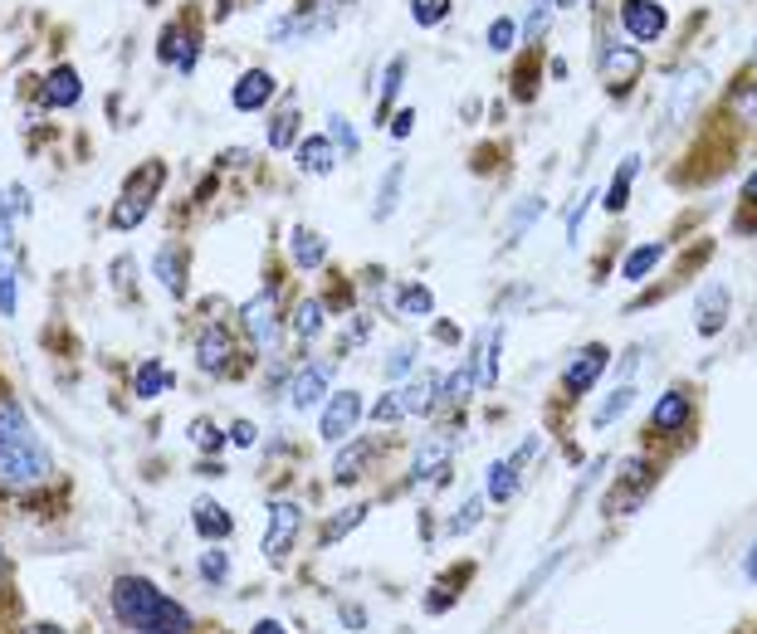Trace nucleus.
<instances>
[{
	"mask_svg": "<svg viewBox=\"0 0 757 634\" xmlns=\"http://www.w3.org/2000/svg\"><path fill=\"white\" fill-rule=\"evenodd\" d=\"M54 474L44 439L35 435L30 415L11 396H0V493H35Z\"/></svg>",
	"mask_w": 757,
	"mask_h": 634,
	"instance_id": "nucleus-1",
	"label": "nucleus"
},
{
	"mask_svg": "<svg viewBox=\"0 0 757 634\" xmlns=\"http://www.w3.org/2000/svg\"><path fill=\"white\" fill-rule=\"evenodd\" d=\"M113 614L132 634H191V624H196L187 605L171 600L147 575H118L113 581Z\"/></svg>",
	"mask_w": 757,
	"mask_h": 634,
	"instance_id": "nucleus-2",
	"label": "nucleus"
},
{
	"mask_svg": "<svg viewBox=\"0 0 757 634\" xmlns=\"http://www.w3.org/2000/svg\"><path fill=\"white\" fill-rule=\"evenodd\" d=\"M343 10H347V0H304L298 10H288L284 20L269 25V39H274V44H304V39H318L343 20Z\"/></svg>",
	"mask_w": 757,
	"mask_h": 634,
	"instance_id": "nucleus-3",
	"label": "nucleus"
},
{
	"mask_svg": "<svg viewBox=\"0 0 757 634\" xmlns=\"http://www.w3.org/2000/svg\"><path fill=\"white\" fill-rule=\"evenodd\" d=\"M240 322H245V332H249V341H255L259 351H274L279 347V293L274 288H265V293H255V298L240 308Z\"/></svg>",
	"mask_w": 757,
	"mask_h": 634,
	"instance_id": "nucleus-4",
	"label": "nucleus"
},
{
	"mask_svg": "<svg viewBox=\"0 0 757 634\" xmlns=\"http://www.w3.org/2000/svg\"><path fill=\"white\" fill-rule=\"evenodd\" d=\"M304 532V507L298 503H274L265 522V556L269 561H284L294 552V536Z\"/></svg>",
	"mask_w": 757,
	"mask_h": 634,
	"instance_id": "nucleus-5",
	"label": "nucleus"
},
{
	"mask_svg": "<svg viewBox=\"0 0 757 634\" xmlns=\"http://www.w3.org/2000/svg\"><path fill=\"white\" fill-rule=\"evenodd\" d=\"M620 25H626L630 39H640V44H655V39H665L669 29V15L659 0H626L620 5Z\"/></svg>",
	"mask_w": 757,
	"mask_h": 634,
	"instance_id": "nucleus-6",
	"label": "nucleus"
},
{
	"mask_svg": "<svg viewBox=\"0 0 757 634\" xmlns=\"http://www.w3.org/2000/svg\"><path fill=\"white\" fill-rule=\"evenodd\" d=\"M640 68H645V59H640V49L630 44H616L611 39L606 49H601V78H606L611 93H630V83L640 78Z\"/></svg>",
	"mask_w": 757,
	"mask_h": 634,
	"instance_id": "nucleus-7",
	"label": "nucleus"
},
{
	"mask_svg": "<svg viewBox=\"0 0 757 634\" xmlns=\"http://www.w3.org/2000/svg\"><path fill=\"white\" fill-rule=\"evenodd\" d=\"M606 361H611V351H606V341H587V347L577 351V357L567 361V371H562V386L572 390V396H581V390H591L601 380V371H606Z\"/></svg>",
	"mask_w": 757,
	"mask_h": 634,
	"instance_id": "nucleus-8",
	"label": "nucleus"
},
{
	"mask_svg": "<svg viewBox=\"0 0 757 634\" xmlns=\"http://www.w3.org/2000/svg\"><path fill=\"white\" fill-rule=\"evenodd\" d=\"M689 425H694V400L684 390H665L650 410V435H684Z\"/></svg>",
	"mask_w": 757,
	"mask_h": 634,
	"instance_id": "nucleus-9",
	"label": "nucleus"
},
{
	"mask_svg": "<svg viewBox=\"0 0 757 634\" xmlns=\"http://www.w3.org/2000/svg\"><path fill=\"white\" fill-rule=\"evenodd\" d=\"M230 361H235V341H230V332L220 327V322L201 327V337H196V366L206 371V376H226Z\"/></svg>",
	"mask_w": 757,
	"mask_h": 634,
	"instance_id": "nucleus-10",
	"label": "nucleus"
},
{
	"mask_svg": "<svg viewBox=\"0 0 757 634\" xmlns=\"http://www.w3.org/2000/svg\"><path fill=\"white\" fill-rule=\"evenodd\" d=\"M704 93H708V68L704 64L684 68V74L675 78V88H669V122H684V117L704 103Z\"/></svg>",
	"mask_w": 757,
	"mask_h": 634,
	"instance_id": "nucleus-11",
	"label": "nucleus"
},
{
	"mask_svg": "<svg viewBox=\"0 0 757 634\" xmlns=\"http://www.w3.org/2000/svg\"><path fill=\"white\" fill-rule=\"evenodd\" d=\"M357 419H362V396H357V390L333 396V400H328V410H323V439H328V444H343V439L357 429Z\"/></svg>",
	"mask_w": 757,
	"mask_h": 634,
	"instance_id": "nucleus-12",
	"label": "nucleus"
},
{
	"mask_svg": "<svg viewBox=\"0 0 757 634\" xmlns=\"http://www.w3.org/2000/svg\"><path fill=\"white\" fill-rule=\"evenodd\" d=\"M274 74H269V68H245V74H240V83L230 88V103H235V113H259V107L269 103V98H274Z\"/></svg>",
	"mask_w": 757,
	"mask_h": 634,
	"instance_id": "nucleus-13",
	"label": "nucleus"
},
{
	"mask_svg": "<svg viewBox=\"0 0 757 634\" xmlns=\"http://www.w3.org/2000/svg\"><path fill=\"white\" fill-rule=\"evenodd\" d=\"M499 351H503V327H489L479 337V351H474V390L499 386Z\"/></svg>",
	"mask_w": 757,
	"mask_h": 634,
	"instance_id": "nucleus-14",
	"label": "nucleus"
},
{
	"mask_svg": "<svg viewBox=\"0 0 757 634\" xmlns=\"http://www.w3.org/2000/svg\"><path fill=\"white\" fill-rule=\"evenodd\" d=\"M152 273L162 279V288L171 298H187V249L181 244H162L157 259H152Z\"/></svg>",
	"mask_w": 757,
	"mask_h": 634,
	"instance_id": "nucleus-15",
	"label": "nucleus"
},
{
	"mask_svg": "<svg viewBox=\"0 0 757 634\" xmlns=\"http://www.w3.org/2000/svg\"><path fill=\"white\" fill-rule=\"evenodd\" d=\"M191 522H196V532L206 536V542H226V536L235 532V517H230L226 507L216 503V497H196V507H191Z\"/></svg>",
	"mask_w": 757,
	"mask_h": 634,
	"instance_id": "nucleus-16",
	"label": "nucleus"
},
{
	"mask_svg": "<svg viewBox=\"0 0 757 634\" xmlns=\"http://www.w3.org/2000/svg\"><path fill=\"white\" fill-rule=\"evenodd\" d=\"M323 396H328V366H323V361H313V366H304L294 376V386H288V405H294V410H313Z\"/></svg>",
	"mask_w": 757,
	"mask_h": 634,
	"instance_id": "nucleus-17",
	"label": "nucleus"
},
{
	"mask_svg": "<svg viewBox=\"0 0 757 634\" xmlns=\"http://www.w3.org/2000/svg\"><path fill=\"white\" fill-rule=\"evenodd\" d=\"M435 396H440V376H415V380H406L401 390H396V400H401V415H431L435 410Z\"/></svg>",
	"mask_w": 757,
	"mask_h": 634,
	"instance_id": "nucleus-18",
	"label": "nucleus"
},
{
	"mask_svg": "<svg viewBox=\"0 0 757 634\" xmlns=\"http://www.w3.org/2000/svg\"><path fill=\"white\" fill-rule=\"evenodd\" d=\"M84 98V83H79V68L74 64H60L50 78H44V103L50 107H74Z\"/></svg>",
	"mask_w": 757,
	"mask_h": 634,
	"instance_id": "nucleus-19",
	"label": "nucleus"
},
{
	"mask_svg": "<svg viewBox=\"0 0 757 634\" xmlns=\"http://www.w3.org/2000/svg\"><path fill=\"white\" fill-rule=\"evenodd\" d=\"M518 458H493L489 464V478H484V497H489V503H509L513 493H518Z\"/></svg>",
	"mask_w": 757,
	"mask_h": 634,
	"instance_id": "nucleus-20",
	"label": "nucleus"
},
{
	"mask_svg": "<svg viewBox=\"0 0 757 634\" xmlns=\"http://www.w3.org/2000/svg\"><path fill=\"white\" fill-rule=\"evenodd\" d=\"M294 156H298V171H308V176H328L337 166V146L328 137H304Z\"/></svg>",
	"mask_w": 757,
	"mask_h": 634,
	"instance_id": "nucleus-21",
	"label": "nucleus"
},
{
	"mask_svg": "<svg viewBox=\"0 0 757 634\" xmlns=\"http://www.w3.org/2000/svg\"><path fill=\"white\" fill-rule=\"evenodd\" d=\"M288 259H294L298 269H323V259H328L323 234H318V230H304V224H298V230L288 234Z\"/></svg>",
	"mask_w": 757,
	"mask_h": 634,
	"instance_id": "nucleus-22",
	"label": "nucleus"
},
{
	"mask_svg": "<svg viewBox=\"0 0 757 634\" xmlns=\"http://www.w3.org/2000/svg\"><path fill=\"white\" fill-rule=\"evenodd\" d=\"M147 210H152V195H142V191H123L118 195V205H113V215H108V224L113 230H138L142 220H147Z\"/></svg>",
	"mask_w": 757,
	"mask_h": 634,
	"instance_id": "nucleus-23",
	"label": "nucleus"
},
{
	"mask_svg": "<svg viewBox=\"0 0 757 634\" xmlns=\"http://www.w3.org/2000/svg\"><path fill=\"white\" fill-rule=\"evenodd\" d=\"M659 259H665V244H636V249L626 254V263H620V279L626 283H645L650 273L659 269Z\"/></svg>",
	"mask_w": 757,
	"mask_h": 634,
	"instance_id": "nucleus-24",
	"label": "nucleus"
},
{
	"mask_svg": "<svg viewBox=\"0 0 757 634\" xmlns=\"http://www.w3.org/2000/svg\"><path fill=\"white\" fill-rule=\"evenodd\" d=\"M376 454V444L372 439H352V444L343 449V454L333 458V478L337 483H357V478H362V468H367V458Z\"/></svg>",
	"mask_w": 757,
	"mask_h": 634,
	"instance_id": "nucleus-25",
	"label": "nucleus"
},
{
	"mask_svg": "<svg viewBox=\"0 0 757 634\" xmlns=\"http://www.w3.org/2000/svg\"><path fill=\"white\" fill-rule=\"evenodd\" d=\"M450 474V439H431V444L415 454V483H425V478H440Z\"/></svg>",
	"mask_w": 757,
	"mask_h": 634,
	"instance_id": "nucleus-26",
	"label": "nucleus"
},
{
	"mask_svg": "<svg viewBox=\"0 0 757 634\" xmlns=\"http://www.w3.org/2000/svg\"><path fill=\"white\" fill-rule=\"evenodd\" d=\"M723 322H728V293L714 283V288L698 298V332H704V337H714Z\"/></svg>",
	"mask_w": 757,
	"mask_h": 634,
	"instance_id": "nucleus-27",
	"label": "nucleus"
},
{
	"mask_svg": "<svg viewBox=\"0 0 757 634\" xmlns=\"http://www.w3.org/2000/svg\"><path fill=\"white\" fill-rule=\"evenodd\" d=\"M162 390H171V371L162 366V361H142L138 376H132V396L152 400V396H162Z\"/></svg>",
	"mask_w": 757,
	"mask_h": 634,
	"instance_id": "nucleus-28",
	"label": "nucleus"
},
{
	"mask_svg": "<svg viewBox=\"0 0 757 634\" xmlns=\"http://www.w3.org/2000/svg\"><path fill=\"white\" fill-rule=\"evenodd\" d=\"M401 78H406V59L396 54L392 64H386V74H382V98H376V127H382V122H386V113H392L396 93H401Z\"/></svg>",
	"mask_w": 757,
	"mask_h": 634,
	"instance_id": "nucleus-29",
	"label": "nucleus"
},
{
	"mask_svg": "<svg viewBox=\"0 0 757 634\" xmlns=\"http://www.w3.org/2000/svg\"><path fill=\"white\" fill-rule=\"evenodd\" d=\"M288 327H294L298 341H313L318 332H323V302H318V298H304V302L294 308V322H288Z\"/></svg>",
	"mask_w": 757,
	"mask_h": 634,
	"instance_id": "nucleus-30",
	"label": "nucleus"
},
{
	"mask_svg": "<svg viewBox=\"0 0 757 634\" xmlns=\"http://www.w3.org/2000/svg\"><path fill=\"white\" fill-rule=\"evenodd\" d=\"M636 171H640V156H626V161H620V176L606 185V200H601V205H606L611 215L626 210V195H630V181H636Z\"/></svg>",
	"mask_w": 757,
	"mask_h": 634,
	"instance_id": "nucleus-31",
	"label": "nucleus"
},
{
	"mask_svg": "<svg viewBox=\"0 0 757 634\" xmlns=\"http://www.w3.org/2000/svg\"><path fill=\"white\" fill-rule=\"evenodd\" d=\"M396 195H401V161H392V166H386V181H382V191H376L372 220H392V210H396Z\"/></svg>",
	"mask_w": 757,
	"mask_h": 634,
	"instance_id": "nucleus-32",
	"label": "nucleus"
},
{
	"mask_svg": "<svg viewBox=\"0 0 757 634\" xmlns=\"http://www.w3.org/2000/svg\"><path fill=\"white\" fill-rule=\"evenodd\" d=\"M191 444H196L201 454H220V449H226V429H220L216 419H191Z\"/></svg>",
	"mask_w": 757,
	"mask_h": 634,
	"instance_id": "nucleus-33",
	"label": "nucleus"
},
{
	"mask_svg": "<svg viewBox=\"0 0 757 634\" xmlns=\"http://www.w3.org/2000/svg\"><path fill=\"white\" fill-rule=\"evenodd\" d=\"M630 405H636V390H630V386H616V390H611L606 405H601L596 415H591V425H611V419H620Z\"/></svg>",
	"mask_w": 757,
	"mask_h": 634,
	"instance_id": "nucleus-34",
	"label": "nucleus"
},
{
	"mask_svg": "<svg viewBox=\"0 0 757 634\" xmlns=\"http://www.w3.org/2000/svg\"><path fill=\"white\" fill-rule=\"evenodd\" d=\"M479 517H484V497H470V503H464L460 513L445 522V532H450V536H470L474 527H479Z\"/></svg>",
	"mask_w": 757,
	"mask_h": 634,
	"instance_id": "nucleus-35",
	"label": "nucleus"
},
{
	"mask_svg": "<svg viewBox=\"0 0 757 634\" xmlns=\"http://www.w3.org/2000/svg\"><path fill=\"white\" fill-rule=\"evenodd\" d=\"M445 15H450V0H411V20L421 29L445 25Z\"/></svg>",
	"mask_w": 757,
	"mask_h": 634,
	"instance_id": "nucleus-36",
	"label": "nucleus"
},
{
	"mask_svg": "<svg viewBox=\"0 0 757 634\" xmlns=\"http://www.w3.org/2000/svg\"><path fill=\"white\" fill-rule=\"evenodd\" d=\"M474 390V371H454V376L440 380V405H460V400H470Z\"/></svg>",
	"mask_w": 757,
	"mask_h": 634,
	"instance_id": "nucleus-37",
	"label": "nucleus"
},
{
	"mask_svg": "<svg viewBox=\"0 0 757 634\" xmlns=\"http://www.w3.org/2000/svg\"><path fill=\"white\" fill-rule=\"evenodd\" d=\"M328 142L343 146V156H357V132L343 113H328Z\"/></svg>",
	"mask_w": 757,
	"mask_h": 634,
	"instance_id": "nucleus-38",
	"label": "nucleus"
},
{
	"mask_svg": "<svg viewBox=\"0 0 757 634\" xmlns=\"http://www.w3.org/2000/svg\"><path fill=\"white\" fill-rule=\"evenodd\" d=\"M362 517H367V503H352V507H343V513H337L333 522L323 527V542H337V536H347V532H352L357 522H362Z\"/></svg>",
	"mask_w": 757,
	"mask_h": 634,
	"instance_id": "nucleus-39",
	"label": "nucleus"
},
{
	"mask_svg": "<svg viewBox=\"0 0 757 634\" xmlns=\"http://www.w3.org/2000/svg\"><path fill=\"white\" fill-rule=\"evenodd\" d=\"M401 312H406V318H431V312H435V293L421 288V283H415V288H406L401 293Z\"/></svg>",
	"mask_w": 757,
	"mask_h": 634,
	"instance_id": "nucleus-40",
	"label": "nucleus"
},
{
	"mask_svg": "<svg viewBox=\"0 0 757 634\" xmlns=\"http://www.w3.org/2000/svg\"><path fill=\"white\" fill-rule=\"evenodd\" d=\"M294 132H298V113H294V107H284V113L274 117V127H269V146H274V152H284V146L294 142Z\"/></svg>",
	"mask_w": 757,
	"mask_h": 634,
	"instance_id": "nucleus-41",
	"label": "nucleus"
},
{
	"mask_svg": "<svg viewBox=\"0 0 757 634\" xmlns=\"http://www.w3.org/2000/svg\"><path fill=\"white\" fill-rule=\"evenodd\" d=\"M201 575H206L210 585H226V575H230V556H226V552H216V542H210V552H201Z\"/></svg>",
	"mask_w": 757,
	"mask_h": 634,
	"instance_id": "nucleus-42",
	"label": "nucleus"
},
{
	"mask_svg": "<svg viewBox=\"0 0 757 634\" xmlns=\"http://www.w3.org/2000/svg\"><path fill=\"white\" fill-rule=\"evenodd\" d=\"M557 561H562V552H552V556H548V561H542V571H533V575H528V581H523V591H518V595H513V610H518V605H523V600H533V595H538V585H542V581H548V575H552V571H557Z\"/></svg>",
	"mask_w": 757,
	"mask_h": 634,
	"instance_id": "nucleus-43",
	"label": "nucleus"
},
{
	"mask_svg": "<svg viewBox=\"0 0 757 634\" xmlns=\"http://www.w3.org/2000/svg\"><path fill=\"white\" fill-rule=\"evenodd\" d=\"M542 210H548V205H542V200H538V195H528V200H523V210H518V215H513V224H509V244H518V240H523V230H528V224H533V220H538V215H542Z\"/></svg>",
	"mask_w": 757,
	"mask_h": 634,
	"instance_id": "nucleus-44",
	"label": "nucleus"
},
{
	"mask_svg": "<svg viewBox=\"0 0 757 634\" xmlns=\"http://www.w3.org/2000/svg\"><path fill=\"white\" fill-rule=\"evenodd\" d=\"M513 39H518V25H513L509 15H499V20L489 25V49H493V54H509Z\"/></svg>",
	"mask_w": 757,
	"mask_h": 634,
	"instance_id": "nucleus-45",
	"label": "nucleus"
},
{
	"mask_svg": "<svg viewBox=\"0 0 757 634\" xmlns=\"http://www.w3.org/2000/svg\"><path fill=\"white\" fill-rule=\"evenodd\" d=\"M21 298H15V269L11 263H0V318H15Z\"/></svg>",
	"mask_w": 757,
	"mask_h": 634,
	"instance_id": "nucleus-46",
	"label": "nucleus"
},
{
	"mask_svg": "<svg viewBox=\"0 0 757 634\" xmlns=\"http://www.w3.org/2000/svg\"><path fill=\"white\" fill-rule=\"evenodd\" d=\"M733 113L747 117V122H757V78H753V83H743V88L733 93Z\"/></svg>",
	"mask_w": 757,
	"mask_h": 634,
	"instance_id": "nucleus-47",
	"label": "nucleus"
},
{
	"mask_svg": "<svg viewBox=\"0 0 757 634\" xmlns=\"http://www.w3.org/2000/svg\"><path fill=\"white\" fill-rule=\"evenodd\" d=\"M548 15H552V0H533V10H528V25H523V35H528V39H538L542 29H548Z\"/></svg>",
	"mask_w": 757,
	"mask_h": 634,
	"instance_id": "nucleus-48",
	"label": "nucleus"
},
{
	"mask_svg": "<svg viewBox=\"0 0 757 634\" xmlns=\"http://www.w3.org/2000/svg\"><path fill=\"white\" fill-rule=\"evenodd\" d=\"M372 419H376V425H396V419H406V415H401V400H396V390L376 400V405H372Z\"/></svg>",
	"mask_w": 757,
	"mask_h": 634,
	"instance_id": "nucleus-49",
	"label": "nucleus"
},
{
	"mask_svg": "<svg viewBox=\"0 0 757 634\" xmlns=\"http://www.w3.org/2000/svg\"><path fill=\"white\" fill-rule=\"evenodd\" d=\"M411 361H415V347H396L392 357H386V376H406V371H411Z\"/></svg>",
	"mask_w": 757,
	"mask_h": 634,
	"instance_id": "nucleus-50",
	"label": "nucleus"
},
{
	"mask_svg": "<svg viewBox=\"0 0 757 634\" xmlns=\"http://www.w3.org/2000/svg\"><path fill=\"white\" fill-rule=\"evenodd\" d=\"M259 439V429L249 425V419H235V425H230V444H240V449H249Z\"/></svg>",
	"mask_w": 757,
	"mask_h": 634,
	"instance_id": "nucleus-51",
	"label": "nucleus"
},
{
	"mask_svg": "<svg viewBox=\"0 0 757 634\" xmlns=\"http://www.w3.org/2000/svg\"><path fill=\"white\" fill-rule=\"evenodd\" d=\"M411 132H415V113H411V107H401V113L392 117V137H396V142H406Z\"/></svg>",
	"mask_w": 757,
	"mask_h": 634,
	"instance_id": "nucleus-52",
	"label": "nucleus"
},
{
	"mask_svg": "<svg viewBox=\"0 0 757 634\" xmlns=\"http://www.w3.org/2000/svg\"><path fill=\"white\" fill-rule=\"evenodd\" d=\"M587 200H591V195H581V200L572 205V215H567V240L572 244H577V230H581V220H587Z\"/></svg>",
	"mask_w": 757,
	"mask_h": 634,
	"instance_id": "nucleus-53",
	"label": "nucleus"
},
{
	"mask_svg": "<svg viewBox=\"0 0 757 634\" xmlns=\"http://www.w3.org/2000/svg\"><path fill=\"white\" fill-rule=\"evenodd\" d=\"M11 210L21 215V220L35 210V205H30V191H25V185H11Z\"/></svg>",
	"mask_w": 757,
	"mask_h": 634,
	"instance_id": "nucleus-54",
	"label": "nucleus"
},
{
	"mask_svg": "<svg viewBox=\"0 0 757 634\" xmlns=\"http://www.w3.org/2000/svg\"><path fill=\"white\" fill-rule=\"evenodd\" d=\"M15 234H11V215H5V200H0V249H11Z\"/></svg>",
	"mask_w": 757,
	"mask_h": 634,
	"instance_id": "nucleus-55",
	"label": "nucleus"
},
{
	"mask_svg": "<svg viewBox=\"0 0 757 634\" xmlns=\"http://www.w3.org/2000/svg\"><path fill=\"white\" fill-rule=\"evenodd\" d=\"M249 634H288V630H284V624H279V620H259Z\"/></svg>",
	"mask_w": 757,
	"mask_h": 634,
	"instance_id": "nucleus-56",
	"label": "nucleus"
},
{
	"mask_svg": "<svg viewBox=\"0 0 757 634\" xmlns=\"http://www.w3.org/2000/svg\"><path fill=\"white\" fill-rule=\"evenodd\" d=\"M743 571H747V581H757V542H753V552L743 556Z\"/></svg>",
	"mask_w": 757,
	"mask_h": 634,
	"instance_id": "nucleus-57",
	"label": "nucleus"
},
{
	"mask_svg": "<svg viewBox=\"0 0 757 634\" xmlns=\"http://www.w3.org/2000/svg\"><path fill=\"white\" fill-rule=\"evenodd\" d=\"M743 205H757V171L747 176V185H743Z\"/></svg>",
	"mask_w": 757,
	"mask_h": 634,
	"instance_id": "nucleus-58",
	"label": "nucleus"
},
{
	"mask_svg": "<svg viewBox=\"0 0 757 634\" xmlns=\"http://www.w3.org/2000/svg\"><path fill=\"white\" fill-rule=\"evenodd\" d=\"M25 634H64V630H60V624H44L40 620V624H25Z\"/></svg>",
	"mask_w": 757,
	"mask_h": 634,
	"instance_id": "nucleus-59",
	"label": "nucleus"
},
{
	"mask_svg": "<svg viewBox=\"0 0 757 634\" xmlns=\"http://www.w3.org/2000/svg\"><path fill=\"white\" fill-rule=\"evenodd\" d=\"M552 5H562V10H572V5H581V0H552Z\"/></svg>",
	"mask_w": 757,
	"mask_h": 634,
	"instance_id": "nucleus-60",
	"label": "nucleus"
},
{
	"mask_svg": "<svg viewBox=\"0 0 757 634\" xmlns=\"http://www.w3.org/2000/svg\"><path fill=\"white\" fill-rule=\"evenodd\" d=\"M0 585H5V552H0Z\"/></svg>",
	"mask_w": 757,
	"mask_h": 634,
	"instance_id": "nucleus-61",
	"label": "nucleus"
},
{
	"mask_svg": "<svg viewBox=\"0 0 757 634\" xmlns=\"http://www.w3.org/2000/svg\"><path fill=\"white\" fill-rule=\"evenodd\" d=\"M753 54H757V49H753Z\"/></svg>",
	"mask_w": 757,
	"mask_h": 634,
	"instance_id": "nucleus-62",
	"label": "nucleus"
}]
</instances>
